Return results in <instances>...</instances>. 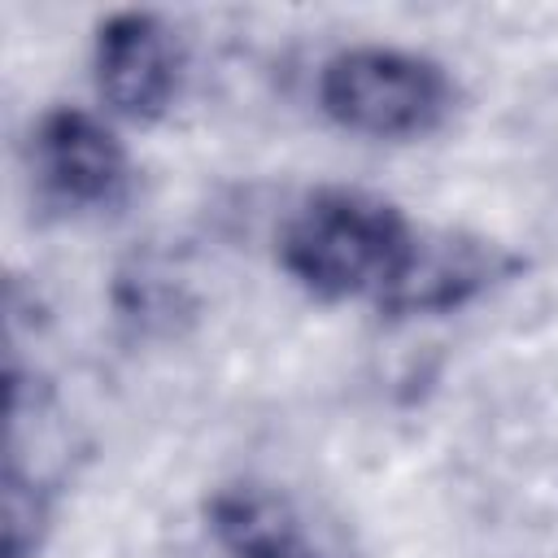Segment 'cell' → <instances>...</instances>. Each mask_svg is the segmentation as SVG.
<instances>
[{
  "label": "cell",
  "instance_id": "obj_1",
  "mask_svg": "<svg viewBox=\"0 0 558 558\" xmlns=\"http://www.w3.org/2000/svg\"><path fill=\"white\" fill-rule=\"evenodd\" d=\"M418 227L362 187L310 192L279 231V266L318 301H379L410 257Z\"/></svg>",
  "mask_w": 558,
  "mask_h": 558
},
{
  "label": "cell",
  "instance_id": "obj_2",
  "mask_svg": "<svg viewBox=\"0 0 558 558\" xmlns=\"http://www.w3.org/2000/svg\"><path fill=\"white\" fill-rule=\"evenodd\" d=\"M318 109L362 140H418L445 126L458 87L449 70L423 52L357 44L323 61L314 83Z\"/></svg>",
  "mask_w": 558,
  "mask_h": 558
},
{
  "label": "cell",
  "instance_id": "obj_3",
  "mask_svg": "<svg viewBox=\"0 0 558 558\" xmlns=\"http://www.w3.org/2000/svg\"><path fill=\"white\" fill-rule=\"evenodd\" d=\"M31 174L57 209H109L131 187V153L118 131L78 105H57L31 126Z\"/></svg>",
  "mask_w": 558,
  "mask_h": 558
},
{
  "label": "cell",
  "instance_id": "obj_4",
  "mask_svg": "<svg viewBox=\"0 0 558 558\" xmlns=\"http://www.w3.org/2000/svg\"><path fill=\"white\" fill-rule=\"evenodd\" d=\"M183 52L174 31L148 9H118L100 17L92 39V78L100 105L135 126L161 122L179 96Z\"/></svg>",
  "mask_w": 558,
  "mask_h": 558
},
{
  "label": "cell",
  "instance_id": "obj_5",
  "mask_svg": "<svg viewBox=\"0 0 558 558\" xmlns=\"http://www.w3.org/2000/svg\"><path fill=\"white\" fill-rule=\"evenodd\" d=\"M523 262L484 235L466 231H418L410 244L405 266L397 270L392 288L375 301L384 314L414 318V314H449L488 292L493 283L510 279Z\"/></svg>",
  "mask_w": 558,
  "mask_h": 558
},
{
  "label": "cell",
  "instance_id": "obj_6",
  "mask_svg": "<svg viewBox=\"0 0 558 558\" xmlns=\"http://www.w3.org/2000/svg\"><path fill=\"white\" fill-rule=\"evenodd\" d=\"M209 523L231 558H318L288 506L262 488H227L209 506Z\"/></svg>",
  "mask_w": 558,
  "mask_h": 558
},
{
  "label": "cell",
  "instance_id": "obj_7",
  "mask_svg": "<svg viewBox=\"0 0 558 558\" xmlns=\"http://www.w3.org/2000/svg\"><path fill=\"white\" fill-rule=\"evenodd\" d=\"M52 519V488L35 471L4 462V558H39Z\"/></svg>",
  "mask_w": 558,
  "mask_h": 558
}]
</instances>
